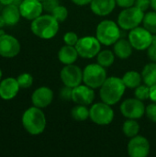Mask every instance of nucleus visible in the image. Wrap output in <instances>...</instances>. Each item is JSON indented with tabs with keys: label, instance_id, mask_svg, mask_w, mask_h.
<instances>
[{
	"label": "nucleus",
	"instance_id": "f257e3e1",
	"mask_svg": "<svg viewBox=\"0 0 156 157\" xmlns=\"http://www.w3.org/2000/svg\"><path fill=\"white\" fill-rule=\"evenodd\" d=\"M125 88L126 86L121 78L117 76L108 77L100 86V98L103 102L113 106L122 98Z\"/></svg>",
	"mask_w": 156,
	"mask_h": 157
},
{
	"label": "nucleus",
	"instance_id": "f03ea898",
	"mask_svg": "<svg viewBox=\"0 0 156 157\" xmlns=\"http://www.w3.org/2000/svg\"><path fill=\"white\" fill-rule=\"evenodd\" d=\"M22 126L30 135L41 134L46 128V117L41 109L35 106L26 109L22 115Z\"/></svg>",
	"mask_w": 156,
	"mask_h": 157
},
{
	"label": "nucleus",
	"instance_id": "7ed1b4c3",
	"mask_svg": "<svg viewBox=\"0 0 156 157\" xmlns=\"http://www.w3.org/2000/svg\"><path fill=\"white\" fill-rule=\"evenodd\" d=\"M59 21L51 15H40L31 21L30 29L32 33L44 40L53 38L59 30Z\"/></svg>",
	"mask_w": 156,
	"mask_h": 157
},
{
	"label": "nucleus",
	"instance_id": "20e7f679",
	"mask_svg": "<svg viewBox=\"0 0 156 157\" xmlns=\"http://www.w3.org/2000/svg\"><path fill=\"white\" fill-rule=\"evenodd\" d=\"M96 37L101 44L109 46L114 44L120 37V29L118 23L105 19L102 20L97 27Z\"/></svg>",
	"mask_w": 156,
	"mask_h": 157
},
{
	"label": "nucleus",
	"instance_id": "39448f33",
	"mask_svg": "<svg viewBox=\"0 0 156 157\" xmlns=\"http://www.w3.org/2000/svg\"><path fill=\"white\" fill-rule=\"evenodd\" d=\"M144 12L135 6L124 8L118 17V25L125 30H131L143 20Z\"/></svg>",
	"mask_w": 156,
	"mask_h": 157
},
{
	"label": "nucleus",
	"instance_id": "423d86ee",
	"mask_svg": "<svg viewBox=\"0 0 156 157\" xmlns=\"http://www.w3.org/2000/svg\"><path fill=\"white\" fill-rule=\"evenodd\" d=\"M107 72L105 67L98 63H90L83 70V82L85 85L93 89L100 88L107 79Z\"/></svg>",
	"mask_w": 156,
	"mask_h": 157
},
{
	"label": "nucleus",
	"instance_id": "0eeeda50",
	"mask_svg": "<svg viewBox=\"0 0 156 157\" xmlns=\"http://www.w3.org/2000/svg\"><path fill=\"white\" fill-rule=\"evenodd\" d=\"M89 118L97 125H108L114 119V110L105 102L94 104L89 109Z\"/></svg>",
	"mask_w": 156,
	"mask_h": 157
},
{
	"label": "nucleus",
	"instance_id": "6e6552de",
	"mask_svg": "<svg viewBox=\"0 0 156 157\" xmlns=\"http://www.w3.org/2000/svg\"><path fill=\"white\" fill-rule=\"evenodd\" d=\"M75 48L80 57L85 59H92L99 53L101 43L97 37L85 36L78 40Z\"/></svg>",
	"mask_w": 156,
	"mask_h": 157
},
{
	"label": "nucleus",
	"instance_id": "1a4fd4ad",
	"mask_svg": "<svg viewBox=\"0 0 156 157\" xmlns=\"http://www.w3.org/2000/svg\"><path fill=\"white\" fill-rule=\"evenodd\" d=\"M133 49L137 51L147 50L154 40V34L147 30L144 27H136L130 30L129 39Z\"/></svg>",
	"mask_w": 156,
	"mask_h": 157
},
{
	"label": "nucleus",
	"instance_id": "9d476101",
	"mask_svg": "<svg viewBox=\"0 0 156 157\" xmlns=\"http://www.w3.org/2000/svg\"><path fill=\"white\" fill-rule=\"evenodd\" d=\"M120 112L127 119L138 120L145 114V106L137 98H127L120 105Z\"/></svg>",
	"mask_w": 156,
	"mask_h": 157
},
{
	"label": "nucleus",
	"instance_id": "9b49d317",
	"mask_svg": "<svg viewBox=\"0 0 156 157\" xmlns=\"http://www.w3.org/2000/svg\"><path fill=\"white\" fill-rule=\"evenodd\" d=\"M60 77L64 86L74 88L81 85L83 81V71L79 66L74 63L66 64L61 70Z\"/></svg>",
	"mask_w": 156,
	"mask_h": 157
},
{
	"label": "nucleus",
	"instance_id": "f8f14e48",
	"mask_svg": "<svg viewBox=\"0 0 156 157\" xmlns=\"http://www.w3.org/2000/svg\"><path fill=\"white\" fill-rule=\"evenodd\" d=\"M20 43L17 38L9 34L0 36V56L14 58L20 52Z\"/></svg>",
	"mask_w": 156,
	"mask_h": 157
},
{
	"label": "nucleus",
	"instance_id": "ddd939ff",
	"mask_svg": "<svg viewBox=\"0 0 156 157\" xmlns=\"http://www.w3.org/2000/svg\"><path fill=\"white\" fill-rule=\"evenodd\" d=\"M150 153L149 141L141 135L131 138L128 144V154L131 157H146Z\"/></svg>",
	"mask_w": 156,
	"mask_h": 157
},
{
	"label": "nucleus",
	"instance_id": "4468645a",
	"mask_svg": "<svg viewBox=\"0 0 156 157\" xmlns=\"http://www.w3.org/2000/svg\"><path fill=\"white\" fill-rule=\"evenodd\" d=\"M18 7L21 17L31 21L40 17L43 11L42 3L39 0H23Z\"/></svg>",
	"mask_w": 156,
	"mask_h": 157
},
{
	"label": "nucleus",
	"instance_id": "2eb2a0df",
	"mask_svg": "<svg viewBox=\"0 0 156 157\" xmlns=\"http://www.w3.org/2000/svg\"><path fill=\"white\" fill-rule=\"evenodd\" d=\"M95 99V91L86 85H79L73 88L72 101L77 105H90Z\"/></svg>",
	"mask_w": 156,
	"mask_h": 157
},
{
	"label": "nucleus",
	"instance_id": "dca6fc26",
	"mask_svg": "<svg viewBox=\"0 0 156 157\" xmlns=\"http://www.w3.org/2000/svg\"><path fill=\"white\" fill-rule=\"evenodd\" d=\"M53 99V92L47 86H40L37 88L31 95V102L33 106L45 109L51 105Z\"/></svg>",
	"mask_w": 156,
	"mask_h": 157
},
{
	"label": "nucleus",
	"instance_id": "f3484780",
	"mask_svg": "<svg viewBox=\"0 0 156 157\" xmlns=\"http://www.w3.org/2000/svg\"><path fill=\"white\" fill-rule=\"evenodd\" d=\"M19 88L17 78L6 77L0 81V98L3 100H11L17 97Z\"/></svg>",
	"mask_w": 156,
	"mask_h": 157
},
{
	"label": "nucleus",
	"instance_id": "a211bd4d",
	"mask_svg": "<svg viewBox=\"0 0 156 157\" xmlns=\"http://www.w3.org/2000/svg\"><path fill=\"white\" fill-rule=\"evenodd\" d=\"M116 0H92L90 8L92 12L99 17L109 15L116 7Z\"/></svg>",
	"mask_w": 156,
	"mask_h": 157
},
{
	"label": "nucleus",
	"instance_id": "6ab92c4d",
	"mask_svg": "<svg viewBox=\"0 0 156 157\" xmlns=\"http://www.w3.org/2000/svg\"><path fill=\"white\" fill-rule=\"evenodd\" d=\"M1 15L7 26L17 25L21 17L19 7L15 4L5 6V7L1 11Z\"/></svg>",
	"mask_w": 156,
	"mask_h": 157
},
{
	"label": "nucleus",
	"instance_id": "aec40b11",
	"mask_svg": "<svg viewBox=\"0 0 156 157\" xmlns=\"http://www.w3.org/2000/svg\"><path fill=\"white\" fill-rule=\"evenodd\" d=\"M79 56L75 46L64 45L58 52V59L63 64H72L74 63L77 57Z\"/></svg>",
	"mask_w": 156,
	"mask_h": 157
},
{
	"label": "nucleus",
	"instance_id": "412c9836",
	"mask_svg": "<svg viewBox=\"0 0 156 157\" xmlns=\"http://www.w3.org/2000/svg\"><path fill=\"white\" fill-rule=\"evenodd\" d=\"M133 47L129 40L119 39L114 43V53L120 59H127L132 53Z\"/></svg>",
	"mask_w": 156,
	"mask_h": 157
},
{
	"label": "nucleus",
	"instance_id": "4be33fe9",
	"mask_svg": "<svg viewBox=\"0 0 156 157\" xmlns=\"http://www.w3.org/2000/svg\"><path fill=\"white\" fill-rule=\"evenodd\" d=\"M143 81L148 86H152L156 84V63L152 62L147 63L142 72Z\"/></svg>",
	"mask_w": 156,
	"mask_h": 157
},
{
	"label": "nucleus",
	"instance_id": "5701e85b",
	"mask_svg": "<svg viewBox=\"0 0 156 157\" xmlns=\"http://www.w3.org/2000/svg\"><path fill=\"white\" fill-rule=\"evenodd\" d=\"M121 79L126 87L133 89L141 85L143 77H142V75L136 71H129L124 74Z\"/></svg>",
	"mask_w": 156,
	"mask_h": 157
},
{
	"label": "nucleus",
	"instance_id": "b1692460",
	"mask_svg": "<svg viewBox=\"0 0 156 157\" xmlns=\"http://www.w3.org/2000/svg\"><path fill=\"white\" fill-rule=\"evenodd\" d=\"M122 132L124 135L128 138H132L139 134L140 132V125L133 119H128L124 121L122 125Z\"/></svg>",
	"mask_w": 156,
	"mask_h": 157
},
{
	"label": "nucleus",
	"instance_id": "393cba45",
	"mask_svg": "<svg viewBox=\"0 0 156 157\" xmlns=\"http://www.w3.org/2000/svg\"><path fill=\"white\" fill-rule=\"evenodd\" d=\"M97 63L103 67H109L114 63L115 61V53L110 50H104L100 51L99 53L97 55Z\"/></svg>",
	"mask_w": 156,
	"mask_h": 157
},
{
	"label": "nucleus",
	"instance_id": "a878e982",
	"mask_svg": "<svg viewBox=\"0 0 156 157\" xmlns=\"http://www.w3.org/2000/svg\"><path fill=\"white\" fill-rule=\"evenodd\" d=\"M71 116L76 121H85L89 118V109L85 105H77L72 109Z\"/></svg>",
	"mask_w": 156,
	"mask_h": 157
},
{
	"label": "nucleus",
	"instance_id": "bb28decb",
	"mask_svg": "<svg viewBox=\"0 0 156 157\" xmlns=\"http://www.w3.org/2000/svg\"><path fill=\"white\" fill-rule=\"evenodd\" d=\"M143 27L149 30L152 34H156V11H150L144 14L143 17Z\"/></svg>",
	"mask_w": 156,
	"mask_h": 157
},
{
	"label": "nucleus",
	"instance_id": "cd10ccee",
	"mask_svg": "<svg viewBox=\"0 0 156 157\" xmlns=\"http://www.w3.org/2000/svg\"><path fill=\"white\" fill-rule=\"evenodd\" d=\"M134 95H135V98H137L138 99L142 101L149 99L150 98V86H148L147 85H140L139 86L135 88Z\"/></svg>",
	"mask_w": 156,
	"mask_h": 157
},
{
	"label": "nucleus",
	"instance_id": "c85d7f7f",
	"mask_svg": "<svg viewBox=\"0 0 156 157\" xmlns=\"http://www.w3.org/2000/svg\"><path fill=\"white\" fill-rule=\"evenodd\" d=\"M17 81L20 88H29L33 84V76L29 73H23L17 77Z\"/></svg>",
	"mask_w": 156,
	"mask_h": 157
},
{
	"label": "nucleus",
	"instance_id": "c756f323",
	"mask_svg": "<svg viewBox=\"0 0 156 157\" xmlns=\"http://www.w3.org/2000/svg\"><path fill=\"white\" fill-rule=\"evenodd\" d=\"M59 22H63L68 17V9L64 6L59 5L51 13Z\"/></svg>",
	"mask_w": 156,
	"mask_h": 157
},
{
	"label": "nucleus",
	"instance_id": "7c9ffc66",
	"mask_svg": "<svg viewBox=\"0 0 156 157\" xmlns=\"http://www.w3.org/2000/svg\"><path fill=\"white\" fill-rule=\"evenodd\" d=\"M79 38L76 33L73 31H68L63 35V41L66 45H71V46H75Z\"/></svg>",
	"mask_w": 156,
	"mask_h": 157
},
{
	"label": "nucleus",
	"instance_id": "2f4dec72",
	"mask_svg": "<svg viewBox=\"0 0 156 157\" xmlns=\"http://www.w3.org/2000/svg\"><path fill=\"white\" fill-rule=\"evenodd\" d=\"M145 115L152 121L156 123V103H152L145 108Z\"/></svg>",
	"mask_w": 156,
	"mask_h": 157
},
{
	"label": "nucleus",
	"instance_id": "473e14b6",
	"mask_svg": "<svg viewBox=\"0 0 156 157\" xmlns=\"http://www.w3.org/2000/svg\"><path fill=\"white\" fill-rule=\"evenodd\" d=\"M42 6H43V10L48 12V13H51L52 10L58 6L59 4V0H43L42 2Z\"/></svg>",
	"mask_w": 156,
	"mask_h": 157
},
{
	"label": "nucleus",
	"instance_id": "72a5a7b5",
	"mask_svg": "<svg viewBox=\"0 0 156 157\" xmlns=\"http://www.w3.org/2000/svg\"><path fill=\"white\" fill-rule=\"evenodd\" d=\"M72 96H73V87L64 86L60 90V97L64 101H70V100H72Z\"/></svg>",
	"mask_w": 156,
	"mask_h": 157
},
{
	"label": "nucleus",
	"instance_id": "f704fd0d",
	"mask_svg": "<svg viewBox=\"0 0 156 157\" xmlns=\"http://www.w3.org/2000/svg\"><path fill=\"white\" fill-rule=\"evenodd\" d=\"M147 56L152 62L156 63V34L154 35V40L147 49Z\"/></svg>",
	"mask_w": 156,
	"mask_h": 157
},
{
	"label": "nucleus",
	"instance_id": "c9c22d12",
	"mask_svg": "<svg viewBox=\"0 0 156 157\" xmlns=\"http://www.w3.org/2000/svg\"><path fill=\"white\" fill-rule=\"evenodd\" d=\"M134 6L145 12L151 6V0H136Z\"/></svg>",
	"mask_w": 156,
	"mask_h": 157
},
{
	"label": "nucleus",
	"instance_id": "e433bc0d",
	"mask_svg": "<svg viewBox=\"0 0 156 157\" xmlns=\"http://www.w3.org/2000/svg\"><path fill=\"white\" fill-rule=\"evenodd\" d=\"M136 0H116V3L119 6L123 7V8H127L130 6H134Z\"/></svg>",
	"mask_w": 156,
	"mask_h": 157
},
{
	"label": "nucleus",
	"instance_id": "4c0bfd02",
	"mask_svg": "<svg viewBox=\"0 0 156 157\" xmlns=\"http://www.w3.org/2000/svg\"><path fill=\"white\" fill-rule=\"evenodd\" d=\"M150 99L156 103V84L150 86Z\"/></svg>",
	"mask_w": 156,
	"mask_h": 157
},
{
	"label": "nucleus",
	"instance_id": "58836bf2",
	"mask_svg": "<svg viewBox=\"0 0 156 157\" xmlns=\"http://www.w3.org/2000/svg\"><path fill=\"white\" fill-rule=\"evenodd\" d=\"M72 2L77 6H86V5H89L92 0H72Z\"/></svg>",
	"mask_w": 156,
	"mask_h": 157
},
{
	"label": "nucleus",
	"instance_id": "ea45409f",
	"mask_svg": "<svg viewBox=\"0 0 156 157\" xmlns=\"http://www.w3.org/2000/svg\"><path fill=\"white\" fill-rule=\"evenodd\" d=\"M0 3L2 6H8L14 3V0H0Z\"/></svg>",
	"mask_w": 156,
	"mask_h": 157
},
{
	"label": "nucleus",
	"instance_id": "a19ab883",
	"mask_svg": "<svg viewBox=\"0 0 156 157\" xmlns=\"http://www.w3.org/2000/svg\"><path fill=\"white\" fill-rule=\"evenodd\" d=\"M6 25V22H5V20H4L2 15H0V29H3Z\"/></svg>",
	"mask_w": 156,
	"mask_h": 157
},
{
	"label": "nucleus",
	"instance_id": "79ce46f5",
	"mask_svg": "<svg viewBox=\"0 0 156 157\" xmlns=\"http://www.w3.org/2000/svg\"><path fill=\"white\" fill-rule=\"evenodd\" d=\"M151 6L154 11H156V0H151Z\"/></svg>",
	"mask_w": 156,
	"mask_h": 157
},
{
	"label": "nucleus",
	"instance_id": "37998d69",
	"mask_svg": "<svg viewBox=\"0 0 156 157\" xmlns=\"http://www.w3.org/2000/svg\"><path fill=\"white\" fill-rule=\"evenodd\" d=\"M22 1H23V0H14V3H13V4H15V5H17V6H19V5L22 3Z\"/></svg>",
	"mask_w": 156,
	"mask_h": 157
},
{
	"label": "nucleus",
	"instance_id": "c03bdc74",
	"mask_svg": "<svg viewBox=\"0 0 156 157\" xmlns=\"http://www.w3.org/2000/svg\"><path fill=\"white\" fill-rule=\"evenodd\" d=\"M4 34H6V33H5V31H4L2 29H0V36H1V35H4Z\"/></svg>",
	"mask_w": 156,
	"mask_h": 157
},
{
	"label": "nucleus",
	"instance_id": "a18cd8bd",
	"mask_svg": "<svg viewBox=\"0 0 156 157\" xmlns=\"http://www.w3.org/2000/svg\"><path fill=\"white\" fill-rule=\"evenodd\" d=\"M2 75H3L2 74V70L0 69V81H1V78H2Z\"/></svg>",
	"mask_w": 156,
	"mask_h": 157
},
{
	"label": "nucleus",
	"instance_id": "49530a36",
	"mask_svg": "<svg viewBox=\"0 0 156 157\" xmlns=\"http://www.w3.org/2000/svg\"><path fill=\"white\" fill-rule=\"evenodd\" d=\"M1 6H2V5H1V3H0V10H1V11H2V9H3V8H2V9H1Z\"/></svg>",
	"mask_w": 156,
	"mask_h": 157
},
{
	"label": "nucleus",
	"instance_id": "de8ad7c7",
	"mask_svg": "<svg viewBox=\"0 0 156 157\" xmlns=\"http://www.w3.org/2000/svg\"><path fill=\"white\" fill-rule=\"evenodd\" d=\"M39 1H40V2H42V1H43V0H39Z\"/></svg>",
	"mask_w": 156,
	"mask_h": 157
}]
</instances>
